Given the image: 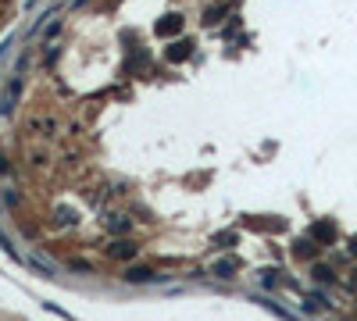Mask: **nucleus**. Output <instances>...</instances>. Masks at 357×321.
I'll list each match as a JSON object with an SVG mask.
<instances>
[{
    "label": "nucleus",
    "mask_w": 357,
    "mask_h": 321,
    "mask_svg": "<svg viewBox=\"0 0 357 321\" xmlns=\"http://www.w3.org/2000/svg\"><path fill=\"white\" fill-rule=\"evenodd\" d=\"M129 279H132V282H150L154 275L146 271V268H132V271H129Z\"/></svg>",
    "instance_id": "nucleus-1"
}]
</instances>
